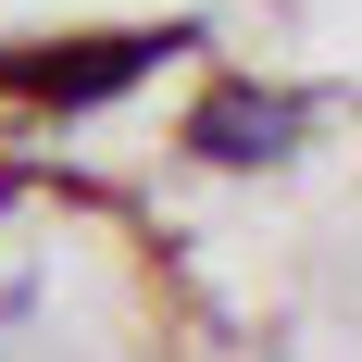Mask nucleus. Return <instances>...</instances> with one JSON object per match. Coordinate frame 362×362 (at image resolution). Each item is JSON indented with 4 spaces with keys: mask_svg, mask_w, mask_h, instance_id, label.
Listing matches in <instances>:
<instances>
[{
    "mask_svg": "<svg viewBox=\"0 0 362 362\" xmlns=\"http://www.w3.org/2000/svg\"><path fill=\"white\" fill-rule=\"evenodd\" d=\"M300 125H313V100H288V88H200L187 150H200V163H225V175H250V163L300 150Z\"/></svg>",
    "mask_w": 362,
    "mask_h": 362,
    "instance_id": "2",
    "label": "nucleus"
},
{
    "mask_svg": "<svg viewBox=\"0 0 362 362\" xmlns=\"http://www.w3.org/2000/svg\"><path fill=\"white\" fill-rule=\"evenodd\" d=\"M175 50H187V25H125V37H63V50H13V63H0V88H25V100L75 112V100H112L125 75H150V63H175Z\"/></svg>",
    "mask_w": 362,
    "mask_h": 362,
    "instance_id": "1",
    "label": "nucleus"
}]
</instances>
